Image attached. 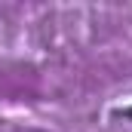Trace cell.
<instances>
[{"mask_svg":"<svg viewBox=\"0 0 132 132\" xmlns=\"http://www.w3.org/2000/svg\"><path fill=\"white\" fill-rule=\"evenodd\" d=\"M129 117H132V111H129Z\"/></svg>","mask_w":132,"mask_h":132,"instance_id":"obj_1","label":"cell"}]
</instances>
